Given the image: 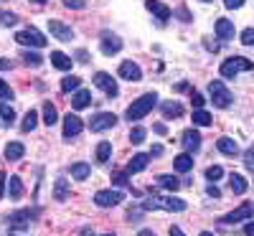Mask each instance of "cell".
I'll use <instances>...</instances> for the list:
<instances>
[{
	"instance_id": "obj_1",
	"label": "cell",
	"mask_w": 254,
	"mask_h": 236,
	"mask_svg": "<svg viewBox=\"0 0 254 236\" xmlns=\"http://www.w3.org/2000/svg\"><path fill=\"white\" fill-rule=\"evenodd\" d=\"M158 104V94L155 92H150V94H142L140 99H135L130 107H127V119H130V122H137V119H142L147 112H150L153 110V107Z\"/></svg>"
},
{
	"instance_id": "obj_2",
	"label": "cell",
	"mask_w": 254,
	"mask_h": 236,
	"mask_svg": "<svg viewBox=\"0 0 254 236\" xmlns=\"http://www.w3.org/2000/svg\"><path fill=\"white\" fill-rule=\"evenodd\" d=\"M140 208H145V211H150V208H155V211H186V201L183 198H173V196H153L150 201H142V206Z\"/></svg>"
},
{
	"instance_id": "obj_3",
	"label": "cell",
	"mask_w": 254,
	"mask_h": 236,
	"mask_svg": "<svg viewBox=\"0 0 254 236\" xmlns=\"http://www.w3.org/2000/svg\"><path fill=\"white\" fill-rule=\"evenodd\" d=\"M254 69V63L249 61V59H244V56H231V59H226L224 63H221V76L224 79H234L237 74H242V71H252Z\"/></svg>"
},
{
	"instance_id": "obj_4",
	"label": "cell",
	"mask_w": 254,
	"mask_h": 236,
	"mask_svg": "<svg viewBox=\"0 0 254 236\" xmlns=\"http://www.w3.org/2000/svg\"><path fill=\"white\" fill-rule=\"evenodd\" d=\"M208 94H211L214 107H219V110H226V107L231 104V92L224 87V81H219V79L208 84Z\"/></svg>"
},
{
	"instance_id": "obj_5",
	"label": "cell",
	"mask_w": 254,
	"mask_h": 236,
	"mask_svg": "<svg viewBox=\"0 0 254 236\" xmlns=\"http://www.w3.org/2000/svg\"><path fill=\"white\" fill-rule=\"evenodd\" d=\"M15 41L20 46H33V49H44L46 46V36L36 31V28H26V31H18L15 33Z\"/></svg>"
},
{
	"instance_id": "obj_6",
	"label": "cell",
	"mask_w": 254,
	"mask_h": 236,
	"mask_svg": "<svg viewBox=\"0 0 254 236\" xmlns=\"http://www.w3.org/2000/svg\"><path fill=\"white\" fill-rule=\"evenodd\" d=\"M125 201V193L122 190H97L94 193V203L99 208H115Z\"/></svg>"
},
{
	"instance_id": "obj_7",
	"label": "cell",
	"mask_w": 254,
	"mask_h": 236,
	"mask_svg": "<svg viewBox=\"0 0 254 236\" xmlns=\"http://www.w3.org/2000/svg\"><path fill=\"white\" fill-rule=\"evenodd\" d=\"M115 124H117V117L112 112H99L89 119V130L92 132H104V130H112Z\"/></svg>"
},
{
	"instance_id": "obj_8",
	"label": "cell",
	"mask_w": 254,
	"mask_h": 236,
	"mask_svg": "<svg viewBox=\"0 0 254 236\" xmlns=\"http://www.w3.org/2000/svg\"><path fill=\"white\" fill-rule=\"evenodd\" d=\"M94 87H99L107 97H117L120 94V87H117V81L107 74V71H97L94 74Z\"/></svg>"
},
{
	"instance_id": "obj_9",
	"label": "cell",
	"mask_w": 254,
	"mask_h": 236,
	"mask_svg": "<svg viewBox=\"0 0 254 236\" xmlns=\"http://www.w3.org/2000/svg\"><path fill=\"white\" fill-rule=\"evenodd\" d=\"M81 130H84V122H81L79 115H71V112H69L66 117H64V140L76 137Z\"/></svg>"
},
{
	"instance_id": "obj_10",
	"label": "cell",
	"mask_w": 254,
	"mask_h": 236,
	"mask_svg": "<svg viewBox=\"0 0 254 236\" xmlns=\"http://www.w3.org/2000/svg\"><path fill=\"white\" fill-rule=\"evenodd\" d=\"M252 216H254V203H242L237 211L226 213L221 221H224V224H237V221H247V219H252Z\"/></svg>"
},
{
	"instance_id": "obj_11",
	"label": "cell",
	"mask_w": 254,
	"mask_h": 236,
	"mask_svg": "<svg viewBox=\"0 0 254 236\" xmlns=\"http://www.w3.org/2000/svg\"><path fill=\"white\" fill-rule=\"evenodd\" d=\"M5 221H8V226L10 229H18V231H26L28 229V224H31V211H15V213H10V216H5Z\"/></svg>"
},
{
	"instance_id": "obj_12",
	"label": "cell",
	"mask_w": 254,
	"mask_h": 236,
	"mask_svg": "<svg viewBox=\"0 0 254 236\" xmlns=\"http://www.w3.org/2000/svg\"><path fill=\"white\" fill-rule=\"evenodd\" d=\"M117 74H120V79H127V81H140L142 79V69L137 66L135 61H122Z\"/></svg>"
},
{
	"instance_id": "obj_13",
	"label": "cell",
	"mask_w": 254,
	"mask_h": 236,
	"mask_svg": "<svg viewBox=\"0 0 254 236\" xmlns=\"http://www.w3.org/2000/svg\"><path fill=\"white\" fill-rule=\"evenodd\" d=\"M122 51V38L112 36V33H102V54L104 56H112Z\"/></svg>"
},
{
	"instance_id": "obj_14",
	"label": "cell",
	"mask_w": 254,
	"mask_h": 236,
	"mask_svg": "<svg viewBox=\"0 0 254 236\" xmlns=\"http://www.w3.org/2000/svg\"><path fill=\"white\" fill-rule=\"evenodd\" d=\"M49 31H51V36L54 38H59V41H71L74 38V31L69 28V26H64V23H59V20H49Z\"/></svg>"
},
{
	"instance_id": "obj_15",
	"label": "cell",
	"mask_w": 254,
	"mask_h": 236,
	"mask_svg": "<svg viewBox=\"0 0 254 236\" xmlns=\"http://www.w3.org/2000/svg\"><path fill=\"white\" fill-rule=\"evenodd\" d=\"M181 145L186 147V153H196V150L201 147V135L196 130H186L183 137H181Z\"/></svg>"
},
{
	"instance_id": "obj_16",
	"label": "cell",
	"mask_w": 254,
	"mask_h": 236,
	"mask_svg": "<svg viewBox=\"0 0 254 236\" xmlns=\"http://www.w3.org/2000/svg\"><path fill=\"white\" fill-rule=\"evenodd\" d=\"M145 8L150 10L158 20H168V18H171V8H168L165 3H158V0H145Z\"/></svg>"
},
{
	"instance_id": "obj_17",
	"label": "cell",
	"mask_w": 254,
	"mask_h": 236,
	"mask_svg": "<svg viewBox=\"0 0 254 236\" xmlns=\"http://www.w3.org/2000/svg\"><path fill=\"white\" fill-rule=\"evenodd\" d=\"M234 23H231V20L229 18H219L216 20V36L219 38H224V41H231V38H234Z\"/></svg>"
},
{
	"instance_id": "obj_18",
	"label": "cell",
	"mask_w": 254,
	"mask_h": 236,
	"mask_svg": "<svg viewBox=\"0 0 254 236\" xmlns=\"http://www.w3.org/2000/svg\"><path fill=\"white\" fill-rule=\"evenodd\" d=\"M51 63H54L59 71H69V69H71V63H74V59L66 56L64 51H51Z\"/></svg>"
},
{
	"instance_id": "obj_19",
	"label": "cell",
	"mask_w": 254,
	"mask_h": 236,
	"mask_svg": "<svg viewBox=\"0 0 254 236\" xmlns=\"http://www.w3.org/2000/svg\"><path fill=\"white\" fill-rule=\"evenodd\" d=\"M89 104H92V92H87V89L74 92V97H71V107H74V110H87Z\"/></svg>"
},
{
	"instance_id": "obj_20",
	"label": "cell",
	"mask_w": 254,
	"mask_h": 236,
	"mask_svg": "<svg viewBox=\"0 0 254 236\" xmlns=\"http://www.w3.org/2000/svg\"><path fill=\"white\" fill-rule=\"evenodd\" d=\"M229 185H231V193H237V196L247 193V188H249L247 178H244V176H239V173H231V176H229Z\"/></svg>"
},
{
	"instance_id": "obj_21",
	"label": "cell",
	"mask_w": 254,
	"mask_h": 236,
	"mask_svg": "<svg viewBox=\"0 0 254 236\" xmlns=\"http://www.w3.org/2000/svg\"><path fill=\"white\" fill-rule=\"evenodd\" d=\"M147 163H150V155H145V153H140V155H135L132 160H130V165H127V173H140V170H145L147 168Z\"/></svg>"
},
{
	"instance_id": "obj_22",
	"label": "cell",
	"mask_w": 254,
	"mask_h": 236,
	"mask_svg": "<svg viewBox=\"0 0 254 236\" xmlns=\"http://www.w3.org/2000/svg\"><path fill=\"white\" fill-rule=\"evenodd\" d=\"M173 168L178 170V173H188V170L193 168V158H190V153H183V155L173 158Z\"/></svg>"
},
{
	"instance_id": "obj_23",
	"label": "cell",
	"mask_w": 254,
	"mask_h": 236,
	"mask_svg": "<svg viewBox=\"0 0 254 236\" xmlns=\"http://www.w3.org/2000/svg\"><path fill=\"white\" fill-rule=\"evenodd\" d=\"M69 193H71L69 180L59 178V180H56V188H54V198H56V201H66V198H69Z\"/></svg>"
},
{
	"instance_id": "obj_24",
	"label": "cell",
	"mask_w": 254,
	"mask_h": 236,
	"mask_svg": "<svg viewBox=\"0 0 254 236\" xmlns=\"http://www.w3.org/2000/svg\"><path fill=\"white\" fill-rule=\"evenodd\" d=\"M216 147L221 150L224 155H237V153H239V145H237V140H231V137H221V140L216 142Z\"/></svg>"
},
{
	"instance_id": "obj_25",
	"label": "cell",
	"mask_w": 254,
	"mask_h": 236,
	"mask_svg": "<svg viewBox=\"0 0 254 236\" xmlns=\"http://www.w3.org/2000/svg\"><path fill=\"white\" fill-rule=\"evenodd\" d=\"M89 173H92V168H89L87 163H74V165H71V178H74V180H87Z\"/></svg>"
},
{
	"instance_id": "obj_26",
	"label": "cell",
	"mask_w": 254,
	"mask_h": 236,
	"mask_svg": "<svg viewBox=\"0 0 254 236\" xmlns=\"http://www.w3.org/2000/svg\"><path fill=\"white\" fill-rule=\"evenodd\" d=\"M26 155V147L20 145V142H10V145H5V158L8 160H20Z\"/></svg>"
},
{
	"instance_id": "obj_27",
	"label": "cell",
	"mask_w": 254,
	"mask_h": 236,
	"mask_svg": "<svg viewBox=\"0 0 254 236\" xmlns=\"http://www.w3.org/2000/svg\"><path fill=\"white\" fill-rule=\"evenodd\" d=\"M181 115H183V104H178V102H165V104H163V117H165V119L181 117Z\"/></svg>"
},
{
	"instance_id": "obj_28",
	"label": "cell",
	"mask_w": 254,
	"mask_h": 236,
	"mask_svg": "<svg viewBox=\"0 0 254 236\" xmlns=\"http://www.w3.org/2000/svg\"><path fill=\"white\" fill-rule=\"evenodd\" d=\"M36 124H38V112L36 110H28L26 117H23V122H20V130L31 132V130H36Z\"/></svg>"
},
{
	"instance_id": "obj_29",
	"label": "cell",
	"mask_w": 254,
	"mask_h": 236,
	"mask_svg": "<svg viewBox=\"0 0 254 236\" xmlns=\"http://www.w3.org/2000/svg\"><path fill=\"white\" fill-rule=\"evenodd\" d=\"M158 185L165 188V190H173V193H176V190L181 188V180H178L176 176H160V178H158Z\"/></svg>"
},
{
	"instance_id": "obj_30",
	"label": "cell",
	"mask_w": 254,
	"mask_h": 236,
	"mask_svg": "<svg viewBox=\"0 0 254 236\" xmlns=\"http://www.w3.org/2000/svg\"><path fill=\"white\" fill-rule=\"evenodd\" d=\"M110 155H112V142H99L97 145V163H107L110 160Z\"/></svg>"
},
{
	"instance_id": "obj_31",
	"label": "cell",
	"mask_w": 254,
	"mask_h": 236,
	"mask_svg": "<svg viewBox=\"0 0 254 236\" xmlns=\"http://www.w3.org/2000/svg\"><path fill=\"white\" fill-rule=\"evenodd\" d=\"M44 122H46L49 127H54V124L59 122V112H56V107H54L51 102L44 104Z\"/></svg>"
},
{
	"instance_id": "obj_32",
	"label": "cell",
	"mask_w": 254,
	"mask_h": 236,
	"mask_svg": "<svg viewBox=\"0 0 254 236\" xmlns=\"http://www.w3.org/2000/svg\"><path fill=\"white\" fill-rule=\"evenodd\" d=\"M79 87H81V79H79V76H66V79L61 81V92H64V94L79 92Z\"/></svg>"
},
{
	"instance_id": "obj_33",
	"label": "cell",
	"mask_w": 254,
	"mask_h": 236,
	"mask_svg": "<svg viewBox=\"0 0 254 236\" xmlns=\"http://www.w3.org/2000/svg\"><path fill=\"white\" fill-rule=\"evenodd\" d=\"M8 193H10V198H20V196H23V183H20L18 176H13L8 180Z\"/></svg>"
},
{
	"instance_id": "obj_34",
	"label": "cell",
	"mask_w": 254,
	"mask_h": 236,
	"mask_svg": "<svg viewBox=\"0 0 254 236\" xmlns=\"http://www.w3.org/2000/svg\"><path fill=\"white\" fill-rule=\"evenodd\" d=\"M193 124H196V127H208V124H211V115H208L206 110H196V112H193Z\"/></svg>"
},
{
	"instance_id": "obj_35",
	"label": "cell",
	"mask_w": 254,
	"mask_h": 236,
	"mask_svg": "<svg viewBox=\"0 0 254 236\" xmlns=\"http://www.w3.org/2000/svg\"><path fill=\"white\" fill-rule=\"evenodd\" d=\"M23 61L28 63V66H41V63H44V56L36 54V51H23Z\"/></svg>"
},
{
	"instance_id": "obj_36",
	"label": "cell",
	"mask_w": 254,
	"mask_h": 236,
	"mask_svg": "<svg viewBox=\"0 0 254 236\" xmlns=\"http://www.w3.org/2000/svg\"><path fill=\"white\" fill-rule=\"evenodd\" d=\"M0 117H3V122H5V124H10V122L15 119L13 107H10V104H5V102H0Z\"/></svg>"
},
{
	"instance_id": "obj_37",
	"label": "cell",
	"mask_w": 254,
	"mask_h": 236,
	"mask_svg": "<svg viewBox=\"0 0 254 236\" xmlns=\"http://www.w3.org/2000/svg\"><path fill=\"white\" fill-rule=\"evenodd\" d=\"M15 23H18V15H15V13H8V10L0 13V26H3V28H10V26H15Z\"/></svg>"
},
{
	"instance_id": "obj_38",
	"label": "cell",
	"mask_w": 254,
	"mask_h": 236,
	"mask_svg": "<svg viewBox=\"0 0 254 236\" xmlns=\"http://www.w3.org/2000/svg\"><path fill=\"white\" fill-rule=\"evenodd\" d=\"M145 127H132V130H130V142L132 145H140V142H145Z\"/></svg>"
},
{
	"instance_id": "obj_39",
	"label": "cell",
	"mask_w": 254,
	"mask_h": 236,
	"mask_svg": "<svg viewBox=\"0 0 254 236\" xmlns=\"http://www.w3.org/2000/svg\"><path fill=\"white\" fill-rule=\"evenodd\" d=\"M224 176V168L221 165H211V168H206V178L208 180H219Z\"/></svg>"
},
{
	"instance_id": "obj_40",
	"label": "cell",
	"mask_w": 254,
	"mask_h": 236,
	"mask_svg": "<svg viewBox=\"0 0 254 236\" xmlns=\"http://www.w3.org/2000/svg\"><path fill=\"white\" fill-rule=\"evenodd\" d=\"M190 104H193L196 110H203V104H206L203 94H201V92H193V94H190Z\"/></svg>"
},
{
	"instance_id": "obj_41",
	"label": "cell",
	"mask_w": 254,
	"mask_h": 236,
	"mask_svg": "<svg viewBox=\"0 0 254 236\" xmlns=\"http://www.w3.org/2000/svg\"><path fill=\"white\" fill-rule=\"evenodd\" d=\"M0 99H13V89L8 87L3 79H0Z\"/></svg>"
},
{
	"instance_id": "obj_42",
	"label": "cell",
	"mask_w": 254,
	"mask_h": 236,
	"mask_svg": "<svg viewBox=\"0 0 254 236\" xmlns=\"http://www.w3.org/2000/svg\"><path fill=\"white\" fill-rule=\"evenodd\" d=\"M242 44H244V46H254V28H247V31L242 33Z\"/></svg>"
},
{
	"instance_id": "obj_43",
	"label": "cell",
	"mask_w": 254,
	"mask_h": 236,
	"mask_svg": "<svg viewBox=\"0 0 254 236\" xmlns=\"http://www.w3.org/2000/svg\"><path fill=\"white\" fill-rule=\"evenodd\" d=\"M244 163H247V168H249V170H254V145L244 153Z\"/></svg>"
},
{
	"instance_id": "obj_44",
	"label": "cell",
	"mask_w": 254,
	"mask_h": 236,
	"mask_svg": "<svg viewBox=\"0 0 254 236\" xmlns=\"http://www.w3.org/2000/svg\"><path fill=\"white\" fill-rule=\"evenodd\" d=\"M64 5H66V8H74V10H81L87 3H84V0H64Z\"/></svg>"
},
{
	"instance_id": "obj_45",
	"label": "cell",
	"mask_w": 254,
	"mask_h": 236,
	"mask_svg": "<svg viewBox=\"0 0 254 236\" xmlns=\"http://www.w3.org/2000/svg\"><path fill=\"white\" fill-rule=\"evenodd\" d=\"M76 61H79V63H89V54L84 51V49H79V51H76Z\"/></svg>"
},
{
	"instance_id": "obj_46",
	"label": "cell",
	"mask_w": 254,
	"mask_h": 236,
	"mask_svg": "<svg viewBox=\"0 0 254 236\" xmlns=\"http://www.w3.org/2000/svg\"><path fill=\"white\" fill-rule=\"evenodd\" d=\"M224 5L234 10V8H242V5H244V0H224Z\"/></svg>"
},
{
	"instance_id": "obj_47",
	"label": "cell",
	"mask_w": 254,
	"mask_h": 236,
	"mask_svg": "<svg viewBox=\"0 0 254 236\" xmlns=\"http://www.w3.org/2000/svg\"><path fill=\"white\" fill-rule=\"evenodd\" d=\"M206 193H208L211 198H221V190H219L216 185H208V188H206Z\"/></svg>"
},
{
	"instance_id": "obj_48",
	"label": "cell",
	"mask_w": 254,
	"mask_h": 236,
	"mask_svg": "<svg viewBox=\"0 0 254 236\" xmlns=\"http://www.w3.org/2000/svg\"><path fill=\"white\" fill-rule=\"evenodd\" d=\"M5 180H8V176L0 170V198H3V193H5Z\"/></svg>"
},
{
	"instance_id": "obj_49",
	"label": "cell",
	"mask_w": 254,
	"mask_h": 236,
	"mask_svg": "<svg viewBox=\"0 0 254 236\" xmlns=\"http://www.w3.org/2000/svg\"><path fill=\"white\" fill-rule=\"evenodd\" d=\"M153 130H155L158 135H168V127H165L163 122H158V124H153Z\"/></svg>"
},
{
	"instance_id": "obj_50",
	"label": "cell",
	"mask_w": 254,
	"mask_h": 236,
	"mask_svg": "<svg viewBox=\"0 0 254 236\" xmlns=\"http://www.w3.org/2000/svg\"><path fill=\"white\" fill-rule=\"evenodd\" d=\"M178 15H181V20H183V23H188V20H190V13H188L186 8H178Z\"/></svg>"
},
{
	"instance_id": "obj_51",
	"label": "cell",
	"mask_w": 254,
	"mask_h": 236,
	"mask_svg": "<svg viewBox=\"0 0 254 236\" xmlns=\"http://www.w3.org/2000/svg\"><path fill=\"white\" fill-rule=\"evenodd\" d=\"M112 183H115V185H125V183H127V178H125L122 173H117V176L112 178Z\"/></svg>"
},
{
	"instance_id": "obj_52",
	"label": "cell",
	"mask_w": 254,
	"mask_h": 236,
	"mask_svg": "<svg viewBox=\"0 0 254 236\" xmlns=\"http://www.w3.org/2000/svg\"><path fill=\"white\" fill-rule=\"evenodd\" d=\"M5 69H13V63L8 59H0V71H5Z\"/></svg>"
},
{
	"instance_id": "obj_53",
	"label": "cell",
	"mask_w": 254,
	"mask_h": 236,
	"mask_svg": "<svg viewBox=\"0 0 254 236\" xmlns=\"http://www.w3.org/2000/svg\"><path fill=\"white\" fill-rule=\"evenodd\" d=\"M168 234H171V236H186V234H183L178 226H171V229H168Z\"/></svg>"
},
{
	"instance_id": "obj_54",
	"label": "cell",
	"mask_w": 254,
	"mask_h": 236,
	"mask_svg": "<svg viewBox=\"0 0 254 236\" xmlns=\"http://www.w3.org/2000/svg\"><path fill=\"white\" fill-rule=\"evenodd\" d=\"M244 234H247V236H254V221H249V224L244 226Z\"/></svg>"
},
{
	"instance_id": "obj_55",
	"label": "cell",
	"mask_w": 254,
	"mask_h": 236,
	"mask_svg": "<svg viewBox=\"0 0 254 236\" xmlns=\"http://www.w3.org/2000/svg\"><path fill=\"white\" fill-rule=\"evenodd\" d=\"M160 153H163V147H160V145H153V150H150V158H153V155H160Z\"/></svg>"
},
{
	"instance_id": "obj_56",
	"label": "cell",
	"mask_w": 254,
	"mask_h": 236,
	"mask_svg": "<svg viewBox=\"0 0 254 236\" xmlns=\"http://www.w3.org/2000/svg\"><path fill=\"white\" fill-rule=\"evenodd\" d=\"M137 236H155V234H153V231H150V229H142V231H140V234H137Z\"/></svg>"
},
{
	"instance_id": "obj_57",
	"label": "cell",
	"mask_w": 254,
	"mask_h": 236,
	"mask_svg": "<svg viewBox=\"0 0 254 236\" xmlns=\"http://www.w3.org/2000/svg\"><path fill=\"white\" fill-rule=\"evenodd\" d=\"M81 236H94V234H92L89 229H84V231H81Z\"/></svg>"
},
{
	"instance_id": "obj_58",
	"label": "cell",
	"mask_w": 254,
	"mask_h": 236,
	"mask_svg": "<svg viewBox=\"0 0 254 236\" xmlns=\"http://www.w3.org/2000/svg\"><path fill=\"white\" fill-rule=\"evenodd\" d=\"M31 3H36V5H44V3H46V0H31Z\"/></svg>"
},
{
	"instance_id": "obj_59",
	"label": "cell",
	"mask_w": 254,
	"mask_h": 236,
	"mask_svg": "<svg viewBox=\"0 0 254 236\" xmlns=\"http://www.w3.org/2000/svg\"><path fill=\"white\" fill-rule=\"evenodd\" d=\"M198 236H214V234H211V231H201Z\"/></svg>"
},
{
	"instance_id": "obj_60",
	"label": "cell",
	"mask_w": 254,
	"mask_h": 236,
	"mask_svg": "<svg viewBox=\"0 0 254 236\" xmlns=\"http://www.w3.org/2000/svg\"><path fill=\"white\" fill-rule=\"evenodd\" d=\"M10 236H23V234H10Z\"/></svg>"
},
{
	"instance_id": "obj_61",
	"label": "cell",
	"mask_w": 254,
	"mask_h": 236,
	"mask_svg": "<svg viewBox=\"0 0 254 236\" xmlns=\"http://www.w3.org/2000/svg\"><path fill=\"white\" fill-rule=\"evenodd\" d=\"M201 3H211V0H201Z\"/></svg>"
},
{
	"instance_id": "obj_62",
	"label": "cell",
	"mask_w": 254,
	"mask_h": 236,
	"mask_svg": "<svg viewBox=\"0 0 254 236\" xmlns=\"http://www.w3.org/2000/svg\"><path fill=\"white\" fill-rule=\"evenodd\" d=\"M107 236H115V234H107Z\"/></svg>"
}]
</instances>
